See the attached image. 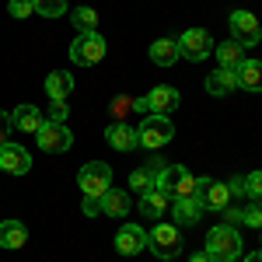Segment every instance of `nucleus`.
I'll return each instance as SVG.
<instances>
[{
    "label": "nucleus",
    "mask_w": 262,
    "mask_h": 262,
    "mask_svg": "<svg viewBox=\"0 0 262 262\" xmlns=\"http://www.w3.org/2000/svg\"><path fill=\"white\" fill-rule=\"evenodd\" d=\"M203 252H210L217 262L242 259V234H238V227H231V224H217V227H210V234H206V248H203Z\"/></svg>",
    "instance_id": "nucleus-1"
},
{
    "label": "nucleus",
    "mask_w": 262,
    "mask_h": 262,
    "mask_svg": "<svg viewBox=\"0 0 262 262\" xmlns=\"http://www.w3.org/2000/svg\"><path fill=\"white\" fill-rule=\"evenodd\" d=\"M154 189H161L168 200H185V196H196V179L182 164H164L154 175Z\"/></svg>",
    "instance_id": "nucleus-2"
},
{
    "label": "nucleus",
    "mask_w": 262,
    "mask_h": 262,
    "mask_svg": "<svg viewBox=\"0 0 262 262\" xmlns=\"http://www.w3.org/2000/svg\"><path fill=\"white\" fill-rule=\"evenodd\" d=\"M77 185H81L84 200H101L108 189H112V168L105 161H88L77 171Z\"/></svg>",
    "instance_id": "nucleus-3"
},
{
    "label": "nucleus",
    "mask_w": 262,
    "mask_h": 262,
    "mask_svg": "<svg viewBox=\"0 0 262 262\" xmlns=\"http://www.w3.org/2000/svg\"><path fill=\"white\" fill-rule=\"evenodd\" d=\"M171 137H175V126H171L168 116H143L140 129H137V147H143V150H161Z\"/></svg>",
    "instance_id": "nucleus-4"
},
{
    "label": "nucleus",
    "mask_w": 262,
    "mask_h": 262,
    "mask_svg": "<svg viewBox=\"0 0 262 262\" xmlns=\"http://www.w3.org/2000/svg\"><path fill=\"white\" fill-rule=\"evenodd\" d=\"M147 248L158 255V259H175L182 252V231L175 224H154L147 231Z\"/></svg>",
    "instance_id": "nucleus-5"
},
{
    "label": "nucleus",
    "mask_w": 262,
    "mask_h": 262,
    "mask_svg": "<svg viewBox=\"0 0 262 262\" xmlns=\"http://www.w3.org/2000/svg\"><path fill=\"white\" fill-rule=\"evenodd\" d=\"M70 60L77 67H95L105 60V39L98 32H81L77 39L70 42Z\"/></svg>",
    "instance_id": "nucleus-6"
},
{
    "label": "nucleus",
    "mask_w": 262,
    "mask_h": 262,
    "mask_svg": "<svg viewBox=\"0 0 262 262\" xmlns=\"http://www.w3.org/2000/svg\"><path fill=\"white\" fill-rule=\"evenodd\" d=\"M179 56L189 63H203L206 56H213V39L206 28H189L179 35Z\"/></svg>",
    "instance_id": "nucleus-7"
},
{
    "label": "nucleus",
    "mask_w": 262,
    "mask_h": 262,
    "mask_svg": "<svg viewBox=\"0 0 262 262\" xmlns=\"http://www.w3.org/2000/svg\"><path fill=\"white\" fill-rule=\"evenodd\" d=\"M35 140L46 154H63V150H70L74 147V133L67 129V122H42L39 133H35Z\"/></svg>",
    "instance_id": "nucleus-8"
},
{
    "label": "nucleus",
    "mask_w": 262,
    "mask_h": 262,
    "mask_svg": "<svg viewBox=\"0 0 262 262\" xmlns=\"http://www.w3.org/2000/svg\"><path fill=\"white\" fill-rule=\"evenodd\" d=\"M227 28H231V39L242 42L245 49H248V46H259V39H262L259 18H255L252 11H234V14L227 18Z\"/></svg>",
    "instance_id": "nucleus-9"
},
{
    "label": "nucleus",
    "mask_w": 262,
    "mask_h": 262,
    "mask_svg": "<svg viewBox=\"0 0 262 262\" xmlns=\"http://www.w3.org/2000/svg\"><path fill=\"white\" fill-rule=\"evenodd\" d=\"M196 200L203 203V210H217L221 213L224 206H231V189L217 179H196Z\"/></svg>",
    "instance_id": "nucleus-10"
},
{
    "label": "nucleus",
    "mask_w": 262,
    "mask_h": 262,
    "mask_svg": "<svg viewBox=\"0 0 262 262\" xmlns=\"http://www.w3.org/2000/svg\"><path fill=\"white\" fill-rule=\"evenodd\" d=\"M179 91L175 88H168V84H158V88H150L147 95H143V105H147V116H171L175 108H179Z\"/></svg>",
    "instance_id": "nucleus-11"
},
{
    "label": "nucleus",
    "mask_w": 262,
    "mask_h": 262,
    "mask_svg": "<svg viewBox=\"0 0 262 262\" xmlns=\"http://www.w3.org/2000/svg\"><path fill=\"white\" fill-rule=\"evenodd\" d=\"M143 248H147V231L140 224H122L119 234H116V252L126 255V259H133V255H140Z\"/></svg>",
    "instance_id": "nucleus-12"
},
{
    "label": "nucleus",
    "mask_w": 262,
    "mask_h": 262,
    "mask_svg": "<svg viewBox=\"0 0 262 262\" xmlns=\"http://www.w3.org/2000/svg\"><path fill=\"white\" fill-rule=\"evenodd\" d=\"M28 168H32V158H28V150L21 143H4L0 147V171H7V175H28Z\"/></svg>",
    "instance_id": "nucleus-13"
},
{
    "label": "nucleus",
    "mask_w": 262,
    "mask_h": 262,
    "mask_svg": "<svg viewBox=\"0 0 262 262\" xmlns=\"http://www.w3.org/2000/svg\"><path fill=\"white\" fill-rule=\"evenodd\" d=\"M171 217H175V227H196L203 221V203L196 196L171 200Z\"/></svg>",
    "instance_id": "nucleus-14"
},
{
    "label": "nucleus",
    "mask_w": 262,
    "mask_h": 262,
    "mask_svg": "<svg viewBox=\"0 0 262 262\" xmlns=\"http://www.w3.org/2000/svg\"><path fill=\"white\" fill-rule=\"evenodd\" d=\"M105 140H108L112 150L129 154V150L137 147V129H133V126H126V122H112V126L105 129Z\"/></svg>",
    "instance_id": "nucleus-15"
},
{
    "label": "nucleus",
    "mask_w": 262,
    "mask_h": 262,
    "mask_svg": "<svg viewBox=\"0 0 262 262\" xmlns=\"http://www.w3.org/2000/svg\"><path fill=\"white\" fill-rule=\"evenodd\" d=\"M213 56H217V63H221L224 70H238V67L248 60V56H245V46H242V42H234V39L213 46Z\"/></svg>",
    "instance_id": "nucleus-16"
},
{
    "label": "nucleus",
    "mask_w": 262,
    "mask_h": 262,
    "mask_svg": "<svg viewBox=\"0 0 262 262\" xmlns=\"http://www.w3.org/2000/svg\"><path fill=\"white\" fill-rule=\"evenodd\" d=\"M21 245H28V227L21 221H4L0 224V248H7V252H14Z\"/></svg>",
    "instance_id": "nucleus-17"
},
{
    "label": "nucleus",
    "mask_w": 262,
    "mask_h": 262,
    "mask_svg": "<svg viewBox=\"0 0 262 262\" xmlns=\"http://www.w3.org/2000/svg\"><path fill=\"white\" fill-rule=\"evenodd\" d=\"M147 56H150V63H158V67H171L175 60H182V56H179V39H158V42H150Z\"/></svg>",
    "instance_id": "nucleus-18"
},
{
    "label": "nucleus",
    "mask_w": 262,
    "mask_h": 262,
    "mask_svg": "<svg viewBox=\"0 0 262 262\" xmlns=\"http://www.w3.org/2000/svg\"><path fill=\"white\" fill-rule=\"evenodd\" d=\"M238 88V74L234 70H224V67H217L210 77H206V91L213 95V98H221V95H231Z\"/></svg>",
    "instance_id": "nucleus-19"
},
{
    "label": "nucleus",
    "mask_w": 262,
    "mask_h": 262,
    "mask_svg": "<svg viewBox=\"0 0 262 262\" xmlns=\"http://www.w3.org/2000/svg\"><path fill=\"white\" fill-rule=\"evenodd\" d=\"M98 206H101L105 217H126V213H129V192H122V189H108V192L98 200Z\"/></svg>",
    "instance_id": "nucleus-20"
},
{
    "label": "nucleus",
    "mask_w": 262,
    "mask_h": 262,
    "mask_svg": "<svg viewBox=\"0 0 262 262\" xmlns=\"http://www.w3.org/2000/svg\"><path fill=\"white\" fill-rule=\"evenodd\" d=\"M11 122L18 126L21 133H39V126L46 119H42V112L35 108V105H18V108L11 112Z\"/></svg>",
    "instance_id": "nucleus-21"
},
{
    "label": "nucleus",
    "mask_w": 262,
    "mask_h": 262,
    "mask_svg": "<svg viewBox=\"0 0 262 262\" xmlns=\"http://www.w3.org/2000/svg\"><path fill=\"white\" fill-rule=\"evenodd\" d=\"M168 196H164L161 189H150V192H143L140 196V217H147V221H158V217H164V210H168Z\"/></svg>",
    "instance_id": "nucleus-22"
},
{
    "label": "nucleus",
    "mask_w": 262,
    "mask_h": 262,
    "mask_svg": "<svg viewBox=\"0 0 262 262\" xmlns=\"http://www.w3.org/2000/svg\"><path fill=\"white\" fill-rule=\"evenodd\" d=\"M234 74H238V88L242 91H262V63L259 60H245Z\"/></svg>",
    "instance_id": "nucleus-23"
},
{
    "label": "nucleus",
    "mask_w": 262,
    "mask_h": 262,
    "mask_svg": "<svg viewBox=\"0 0 262 262\" xmlns=\"http://www.w3.org/2000/svg\"><path fill=\"white\" fill-rule=\"evenodd\" d=\"M70 91H74V77L67 70H53L46 77V95L49 98H70Z\"/></svg>",
    "instance_id": "nucleus-24"
},
{
    "label": "nucleus",
    "mask_w": 262,
    "mask_h": 262,
    "mask_svg": "<svg viewBox=\"0 0 262 262\" xmlns=\"http://www.w3.org/2000/svg\"><path fill=\"white\" fill-rule=\"evenodd\" d=\"M74 25H77V32H98V11L95 7H77Z\"/></svg>",
    "instance_id": "nucleus-25"
},
{
    "label": "nucleus",
    "mask_w": 262,
    "mask_h": 262,
    "mask_svg": "<svg viewBox=\"0 0 262 262\" xmlns=\"http://www.w3.org/2000/svg\"><path fill=\"white\" fill-rule=\"evenodd\" d=\"M129 189H137V192H150V189H154V175H150V171H147V168H137V171H133V175H129Z\"/></svg>",
    "instance_id": "nucleus-26"
},
{
    "label": "nucleus",
    "mask_w": 262,
    "mask_h": 262,
    "mask_svg": "<svg viewBox=\"0 0 262 262\" xmlns=\"http://www.w3.org/2000/svg\"><path fill=\"white\" fill-rule=\"evenodd\" d=\"M67 11V0H35V14L42 18H60Z\"/></svg>",
    "instance_id": "nucleus-27"
},
{
    "label": "nucleus",
    "mask_w": 262,
    "mask_h": 262,
    "mask_svg": "<svg viewBox=\"0 0 262 262\" xmlns=\"http://www.w3.org/2000/svg\"><path fill=\"white\" fill-rule=\"evenodd\" d=\"M242 224H248V227L262 231V203H259V200L252 203V206H245V210H242Z\"/></svg>",
    "instance_id": "nucleus-28"
},
{
    "label": "nucleus",
    "mask_w": 262,
    "mask_h": 262,
    "mask_svg": "<svg viewBox=\"0 0 262 262\" xmlns=\"http://www.w3.org/2000/svg\"><path fill=\"white\" fill-rule=\"evenodd\" d=\"M67 116H70L67 98H49V122H67Z\"/></svg>",
    "instance_id": "nucleus-29"
},
{
    "label": "nucleus",
    "mask_w": 262,
    "mask_h": 262,
    "mask_svg": "<svg viewBox=\"0 0 262 262\" xmlns=\"http://www.w3.org/2000/svg\"><path fill=\"white\" fill-rule=\"evenodd\" d=\"M7 11H11V18H32L35 14V0H11Z\"/></svg>",
    "instance_id": "nucleus-30"
},
{
    "label": "nucleus",
    "mask_w": 262,
    "mask_h": 262,
    "mask_svg": "<svg viewBox=\"0 0 262 262\" xmlns=\"http://www.w3.org/2000/svg\"><path fill=\"white\" fill-rule=\"evenodd\" d=\"M245 196H248V200H262V171L245 175Z\"/></svg>",
    "instance_id": "nucleus-31"
},
{
    "label": "nucleus",
    "mask_w": 262,
    "mask_h": 262,
    "mask_svg": "<svg viewBox=\"0 0 262 262\" xmlns=\"http://www.w3.org/2000/svg\"><path fill=\"white\" fill-rule=\"evenodd\" d=\"M108 108H112V116H116V122H122V116H126V112H133V98H126V95H119V98L112 101Z\"/></svg>",
    "instance_id": "nucleus-32"
},
{
    "label": "nucleus",
    "mask_w": 262,
    "mask_h": 262,
    "mask_svg": "<svg viewBox=\"0 0 262 262\" xmlns=\"http://www.w3.org/2000/svg\"><path fill=\"white\" fill-rule=\"evenodd\" d=\"M221 213H224V224H231V227L242 224V210H238V206H224Z\"/></svg>",
    "instance_id": "nucleus-33"
},
{
    "label": "nucleus",
    "mask_w": 262,
    "mask_h": 262,
    "mask_svg": "<svg viewBox=\"0 0 262 262\" xmlns=\"http://www.w3.org/2000/svg\"><path fill=\"white\" fill-rule=\"evenodd\" d=\"M11 126H14V122H11V116H7V112H0V147L7 143V133H11Z\"/></svg>",
    "instance_id": "nucleus-34"
},
{
    "label": "nucleus",
    "mask_w": 262,
    "mask_h": 262,
    "mask_svg": "<svg viewBox=\"0 0 262 262\" xmlns=\"http://www.w3.org/2000/svg\"><path fill=\"white\" fill-rule=\"evenodd\" d=\"M227 189H231V196H245V175H234L227 182Z\"/></svg>",
    "instance_id": "nucleus-35"
},
{
    "label": "nucleus",
    "mask_w": 262,
    "mask_h": 262,
    "mask_svg": "<svg viewBox=\"0 0 262 262\" xmlns=\"http://www.w3.org/2000/svg\"><path fill=\"white\" fill-rule=\"evenodd\" d=\"M98 213H101L98 200H84V217H98Z\"/></svg>",
    "instance_id": "nucleus-36"
},
{
    "label": "nucleus",
    "mask_w": 262,
    "mask_h": 262,
    "mask_svg": "<svg viewBox=\"0 0 262 262\" xmlns=\"http://www.w3.org/2000/svg\"><path fill=\"white\" fill-rule=\"evenodd\" d=\"M161 168H164V158H158V154H154V158L147 161V171H150V175H158Z\"/></svg>",
    "instance_id": "nucleus-37"
},
{
    "label": "nucleus",
    "mask_w": 262,
    "mask_h": 262,
    "mask_svg": "<svg viewBox=\"0 0 262 262\" xmlns=\"http://www.w3.org/2000/svg\"><path fill=\"white\" fill-rule=\"evenodd\" d=\"M189 262H217V259H213L210 252H196V255H192V259H189Z\"/></svg>",
    "instance_id": "nucleus-38"
},
{
    "label": "nucleus",
    "mask_w": 262,
    "mask_h": 262,
    "mask_svg": "<svg viewBox=\"0 0 262 262\" xmlns=\"http://www.w3.org/2000/svg\"><path fill=\"white\" fill-rule=\"evenodd\" d=\"M245 262H262V252H252V255H245Z\"/></svg>",
    "instance_id": "nucleus-39"
}]
</instances>
